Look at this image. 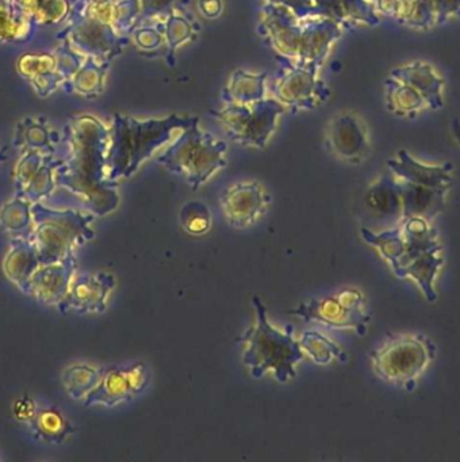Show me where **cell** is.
Listing matches in <instances>:
<instances>
[{"mask_svg": "<svg viewBox=\"0 0 460 462\" xmlns=\"http://www.w3.org/2000/svg\"><path fill=\"white\" fill-rule=\"evenodd\" d=\"M198 10L207 20H216L224 12V2L222 0H199Z\"/></svg>", "mask_w": 460, "mask_h": 462, "instance_id": "39", "label": "cell"}, {"mask_svg": "<svg viewBox=\"0 0 460 462\" xmlns=\"http://www.w3.org/2000/svg\"><path fill=\"white\" fill-rule=\"evenodd\" d=\"M108 129L95 118H81L76 126L70 158L57 170L56 183L76 197L87 212L107 216L119 205L116 183L107 180Z\"/></svg>", "mask_w": 460, "mask_h": 462, "instance_id": "2", "label": "cell"}, {"mask_svg": "<svg viewBox=\"0 0 460 462\" xmlns=\"http://www.w3.org/2000/svg\"><path fill=\"white\" fill-rule=\"evenodd\" d=\"M181 229L191 236H203L213 226L210 208L202 201H189L183 205L179 213Z\"/></svg>", "mask_w": 460, "mask_h": 462, "instance_id": "31", "label": "cell"}, {"mask_svg": "<svg viewBox=\"0 0 460 462\" xmlns=\"http://www.w3.org/2000/svg\"><path fill=\"white\" fill-rule=\"evenodd\" d=\"M38 410L40 408L37 407V402L29 394L18 397L13 404L14 418L24 424H30L34 420Z\"/></svg>", "mask_w": 460, "mask_h": 462, "instance_id": "36", "label": "cell"}, {"mask_svg": "<svg viewBox=\"0 0 460 462\" xmlns=\"http://www.w3.org/2000/svg\"><path fill=\"white\" fill-rule=\"evenodd\" d=\"M370 2L375 6L378 14L394 18L397 0H370Z\"/></svg>", "mask_w": 460, "mask_h": 462, "instance_id": "40", "label": "cell"}, {"mask_svg": "<svg viewBox=\"0 0 460 462\" xmlns=\"http://www.w3.org/2000/svg\"><path fill=\"white\" fill-rule=\"evenodd\" d=\"M32 207V202L15 194L0 208V229L11 237L32 239L34 229Z\"/></svg>", "mask_w": 460, "mask_h": 462, "instance_id": "25", "label": "cell"}, {"mask_svg": "<svg viewBox=\"0 0 460 462\" xmlns=\"http://www.w3.org/2000/svg\"><path fill=\"white\" fill-rule=\"evenodd\" d=\"M436 353L435 342L427 335L403 332L390 337L371 351V367L383 383L413 392L419 378L435 361Z\"/></svg>", "mask_w": 460, "mask_h": 462, "instance_id": "7", "label": "cell"}, {"mask_svg": "<svg viewBox=\"0 0 460 462\" xmlns=\"http://www.w3.org/2000/svg\"><path fill=\"white\" fill-rule=\"evenodd\" d=\"M32 243L41 264L56 263L75 254L80 245L94 239L92 213L78 209H54L37 202L32 207Z\"/></svg>", "mask_w": 460, "mask_h": 462, "instance_id": "8", "label": "cell"}, {"mask_svg": "<svg viewBox=\"0 0 460 462\" xmlns=\"http://www.w3.org/2000/svg\"><path fill=\"white\" fill-rule=\"evenodd\" d=\"M267 72H249L235 69L221 93L225 105H249L262 101L267 93Z\"/></svg>", "mask_w": 460, "mask_h": 462, "instance_id": "22", "label": "cell"}, {"mask_svg": "<svg viewBox=\"0 0 460 462\" xmlns=\"http://www.w3.org/2000/svg\"><path fill=\"white\" fill-rule=\"evenodd\" d=\"M286 110L278 99L264 98L249 105L229 104L210 115L235 144L264 150Z\"/></svg>", "mask_w": 460, "mask_h": 462, "instance_id": "9", "label": "cell"}, {"mask_svg": "<svg viewBox=\"0 0 460 462\" xmlns=\"http://www.w3.org/2000/svg\"><path fill=\"white\" fill-rule=\"evenodd\" d=\"M300 347L305 351V356H308L314 364L327 365L332 361H346V354L344 353L343 348L333 342L330 337L319 334L316 331L303 332L299 339Z\"/></svg>", "mask_w": 460, "mask_h": 462, "instance_id": "30", "label": "cell"}, {"mask_svg": "<svg viewBox=\"0 0 460 462\" xmlns=\"http://www.w3.org/2000/svg\"><path fill=\"white\" fill-rule=\"evenodd\" d=\"M394 20L406 28L428 31L435 26L432 0H397Z\"/></svg>", "mask_w": 460, "mask_h": 462, "instance_id": "29", "label": "cell"}, {"mask_svg": "<svg viewBox=\"0 0 460 462\" xmlns=\"http://www.w3.org/2000/svg\"><path fill=\"white\" fill-rule=\"evenodd\" d=\"M435 25H444L449 18L460 14V0H432Z\"/></svg>", "mask_w": 460, "mask_h": 462, "instance_id": "38", "label": "cell"}, {"mask_svg": "<svg viewBox=\"0 0 460 462\" xmlns=\"http://www.w3.org/2000/svg\"><path fill=\"white\" fill-rule=\"evenodd\" d=\"M344 15L345 29L354 26L375 28L381 23V17L370 0H338Z\"/></svg>", "mask_w": 460, "mask_h": 462, "instance_id": "32", "label": "cell"}, {"mask_svg": "<svg viewBox=\"0 0 460 462\" xmlns=\"http://www.w3.org/2000/svg\"><path fill=\"white\" fill-rule=\"evenodd\" d=\"M364 207L376 220L395 224L402 220V197L397 178L389 172L368 186L364 194Z\"/></svg>", "mask_w": 460, "mask_h": 462, "instance_id": "18", "label": "cell"}, {"mask_svg": "<svg viewBox=\"0 0 460 462\" xmlns=\"http://www.w3.org/2000/svg\"><path fill=\"white\" fill-rule=\"evenodd\" d=\"M226 152V143L200 129L198 123L181 131L156 161L195 191L227 166Z\"/></svg>", "mask_w": 460, "mask_h": 462, "instance_id": "6", "label": "cell"}, {"mask_svg": "<svg viewBox=\"0 0 460 462\" xmlns=\"http://www.w3.org/2000/svg\"><path fill=\"white\" fill-rule=\"evenodd\" d=\"M384 102L387 110L400 118H411L427 109L425 99L414 88L389 77L384 80Z\"/></svg>", "mask_w": 460, "mask_h": 462, "instance_id": "24", "label": "cell"}, {"mask_svg": "<svg viewBox=\"0 0 460 462\" xmlns=\"http://www.w3.org/2000/svg\"><path fill=\"white\" fill-rule=\"evenodd\" d=\"M32 435L41 442L61 445L76 432V427L57 408H40L29 424Z\"/></svg>", "mask_w": 460, "mask_h": 462, "instance_id": "23", "label": "cell"}, {"mask_svg": "<svg viewBox=\"0 0 460 462\" xmlns=\"http://www.w3.org/2000/svg\"><path fill=\"white\" fill-rule=\"evenodd\" d=\"M151 380V369L143 362L108 367L103 370L99 383L89 392L83 404L86 407H115L143 394Z\"/></svg>", "mask_w": 460, "mask_h": 462, "instance_id": "12", "label": "cell"}, {"mask_svg": "<svg viewBox=\"0 0 460 462\" xmlns=\"http://www.w3.org/2000/svg\"><path fill=\"white\" fill-rule=\"evenodd\" d=\"M306 323H318L330 328L352 329L359 337L368 331L371 315L365 307L364 294L356 288H344L329 296L302 302L290 310Z\"/></svg>", "mask_w": 460, "mask_h": 462, "instance_id": "10", "label": "cell"}, {"mask_svg": "<svg viewBox=\"0 0 460 462\" xmlns=\"http://www.w3.org/2000/svg\"><path fill=\"white\" fill-rule=\"evenodd\" d=\"M164 25L165 45H167L165 60L172 69L176 64V51L186 42L197 39L198 29L189 18L176 12L164 18Z\"/></svg>", "mask_w": 460, "mask_h": 462, "instance_id": "28", "label": "cell"}, {"mask_svg": "<svg viewBox=\"0 0 460 462\" xmlns=\"http://www.w3.org/2000/svg\"><path fill=\"white\" fill-rule=\"evenodd\" d=\"M257 34L279 58L298 64H324L344 28L330 18L299 20L281 5L267 4L260 12Z\"/></svg>", "mask_w": 460, "mask_h": 462, "instance_id": "4", "label": "cell"}, {"mask_svg": "<svg viewBox=\"0 0 460 462\" xmlns=\"http://www.w3.org/2000/svg\"><path fill=\"white\" fill-rule=\"evenodd\" d=\"M452 134H454L455 140H456L457 144L460 145V121L455 120L454 124H452Z\"/></svg>", "mask_w": 460, "mask_h": 462, "instance_id": "41", "label": "cell"}, {"mask_svg": "<svg viewBox=\"0 0 460 462\" xmlns=\"http://www.w3.org/2000/svg\"><path fill=\"white\" fill-rule=\"evenodd\" d=\"M267 2L286 7L299 20L318 17L330 18L345 29L338 0H267Z\"/></svg>", "mask_w": 460, "mask_h": 462, "instance_id": "27", "label": "cell"}, {"mask_svg": "<svg viewBox=\"0 0 460 462\" xmlns=\"http://www.w3.org/2000/svg\"><path fill=\"white\" fill-rule=\"evenodd\" d=\"M115 285V277L110 273L76 274L67 296L57 305V310L62 315L103 313L107 310L108 299Z\"/></svg>", "mask_w": 460, "mask_h": 462, "instance_id": "15", "label": "cell"}, {"mask_svg": "<svg viewBox=\"0 0 460 462\" xmlns=\"http://www.w3.org/2000/svg\"><path fill=\"white\" fill-rule=\"evenodd\" d=\"M389 171L402 182L448 191L454 186V164H427L417 161L408 151H398L395 158L387 161Z\"/></svg>", "mask_w": 460, "mask_h": 462, "instance_id": "17", "label": "cell"}, {"mask_svg": "<svg viewBox=\"0 0 460 462\" xmlns=\"http://www.w3.org/2000/svg\"><path fill=\"white\" fill-rule=\"evenodd\" d=\"M390 77L414 88L427 102L428 109L440 110L444 106V79L432 64L414 61L391 69Z\"/></svg>", "mask_w": 460, "mask_h": 462, "instance_id": "19", "label": "cell"}, {"mask_svg": "<svg viewBox=\"0 0 460 462\" xmlns=\"http://www.w3.org/2000/svg\"><path fill=\"white\" fill-rule=\"evenodd\" d=\"M199 123L194 116L170 115L160 118L130 117L116 113L108 129L107 180H119L133 177L157 151L167 147L184 129Z\"/></svg>", "mask_w": 460, "mask_h": 462, "instance_id": "3", "label": "cell"}, {"mask_svg": "<svg viewBox=\"0 0 460 462\" xmlns=\"http://www.w3.org/2000/svg\"><path fill=\"white\" fill-rule=\"evenodd\" d=\"M76 272L78 261L75 254L56 263L41 264L30 280L27 296L40 304L57 307L67 296Z\"/></svg>", "mask_w": 460, "mask_h": 462, "instance_id": "16", "label": "cell"}, {"mask_svg": "<svg viewBox=\"0 0 460 462\" xmlns=\"http://www.w3.org/2000/svg\"><path fill=\"white\" fill-rule=\"evenodd\" d=\"M360 236L389 263L395 277L411 281L428 302H435L438 274L444 264L443 245L432 221L402 218L382 231L360 228Z\"/></svg>", "mask_w": 460, "mask_h": 462, "instance_id": "1", "label": "cell"}, {"mask_svg": "<svg viewBox=\"0 0 460 462\" xmlns=\"http://www.w3.org/2000/svg\"><path fill=\"white\" fill-rule=\"evenodd\" d=\"M41 266L37 248L32 239L11 237L10 247L3 259V273L22 293H29L32 274Z\"/></svg>", "mask_w": 460, "mask_h": 462, "instance_id": "20", "label": "cell"}, {"mask_svg": "<svg viewBox=\"0 0 460 462\" xmlns=\"http://www.w3.org/2000/svg\"><path fill=\"white\" fill-rule=\"evenodd\" d=\"M256 321L240 337L243 343V364L253 377L271 372L281 383L297 375V365L305 358L299 340L295 339L291 326L276 328L270 323L267 308L259 297H252Z\"/></svg>", "mask_w": 460, "mask_h": 462, "instance_id": "5", "label": "cell"}, {"mask_svg": "<svg viewBox=\"0 0 460 462\" xmlns=\"http://www.w3.org/2000/svg\"><path fill=\"white\" fill-rule=\"evenodd\" d=\"M276 60L281 64V71L271 91L273 98L286 109L292 112L314 110L329 99L330 88L318 78L321 64H298L279 56H276Z\"/></svg>", "mask_w": 460, "mask_h": 462, "instance_id": "11", "label": "cell"}, {"mask_svg": "<svg viewBox=\"0 0 460 462\" xmlns=\"http://www.w3.org/2000/svg\"><path fill=\"white\" fill-rule=\"evenodd\" d=\"M164 20H156V23L151 21L141 23L132 32L133 42L143 52H153L165 44Z\"/></svg>", "mask_w": 460, "mask_h": 462, "instance_id": "33", "label": "cell"}, {"mask_svg": "<svg viewBox=\"0 0 460 462\" xmlns=\"http://www.w3.org/2000/svg\"><path fill=\"white\" fill-rule=\"evenodd\" d=\"M103 370L88 364H72L62 370L61 383L70 399L83 402L99 383Z\"/></svg>", "mask_w": 460, "mask_h": 462, "instance_id": "26", "label": "cell"}, {"mask_svg": "<svg viewBox=\"0 0 460 462\" xmlns=\"http://www.w3.org/2000/svg\"><path fill=\"white\" fill-rule=\"evenodd\" d=\"M54 185H56V180L51 177V167L41 166L40 170L35 172L34 177L32 178V180L27 183L26 188L21 193L16 194V196L23 197L32 204H37V202H41V199L51 196Z\"/></svg>", "mask_w": 460, "mask_h": 462, "instance_id": "34", "label": "cell"}, {"mask_svg": "<svg viewBox=\"0 0 460 462\" xmlns=\"http://www.w3.org/2000/svg\"><path fill=\"white\" fill-rule=\"evenodd\" d=\"M102 2H110V0H92V4H102Z\"/></svg>", "mask_w": 460, "mask_h": 462, "instance_id": "42", "label": "cell"}, {"mask_svg": "<svg viewBox=\"0 0 460 462\" xmlns=\"http://www.w3.org/2000/svg\"><path fill=\"white\" fill-rule=\"evenodd\" d=\"M179 2L180 0H140V17L134 28L146 21L160 20V18L164 20L176 12Z\"/></svg>", "mask_w": 460, "mask_h": 462, "instance_id": "35", "label": "cell"}, {"mask_svg": "<svg viewBox=\"0 0 460 462\" xmlns=\"http://www.w3.org/2000/svg\"><path fill=\"white\" fill-rule=\"evenodd\" d=\"M41 166H42V164H41V159L35 155L29 156V158L24 159V161L19 164L18 171H16L15 194L21 193V191L26 188L27 183L32 180V178L34 177L35 172L40 170Z\"/></svg>", "mask_w": 460, "mask_h": 462, "instance_id": "37", "label": "cell"}, {"mask_svg": "<svg viewBox=\"0 0 460 462\" xmlns=\"http://www.w3.org/2000/svg\"><path fill=\"white\" fill-rule=\"evenodd\" d=\"M327 150L343 163H363L370 155L371 140L365 121L352 110L336 113L325 129Z\"/></svg>", "mask_w": 460, "mask_h": 462, "instance_id": "13", "label": "cell"}, {"mask_svg": "<svg viewBox=\"0 0 460 462\" xmlns=\"http://www.w3.org/2000/svg\"><path fill=\"white\" fill-rule=\"evenodd\" d=\"M398 183L402 197V218L419 217L433 221L436 216L440 215L448 191L436 190L402 180H398Z\"/></svg>", "mask_w": 460, "mask_h": 462, "instance_id": "21", "label": "cell"}, {"mask_svg": "<svg viewBox=\"0 0 460 462\" xmlns=\"http://www.w3.org/2000/svg\"><path fill=\"white\" fill-rule=\"evenodd\" d=\"M267 190L256 180L233 183L222 193L219 205L227 226L245 229L256 224L270 205Z\"/></svg>", "mask_w": 460, "mask_h": 462, "instance_id": "14", "label": "cell"}]
</instances>
